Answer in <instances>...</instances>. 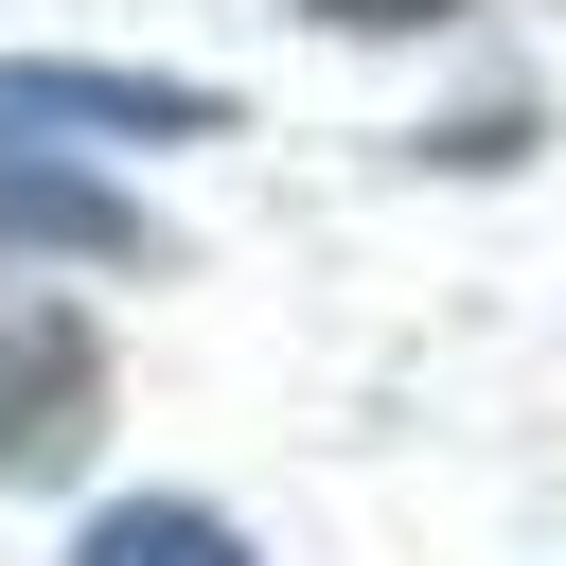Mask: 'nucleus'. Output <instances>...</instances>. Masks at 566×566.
I'll return each mask as SVG.
<instances>
[{
    "label": "nucleus",
    "instance_id": "nucleus-1",
    "mask_svg": "<svg viewBox=\"0 0 566 566\" xmlns=\"http://www.w3.org/2000/svg\"><path fill=\"white\" fill-rule=\"evenodd\" d=\"M106 424V354L71 301H0V478H71Z\"/></svg>",
    "mask_w": 566,
    "mask_h": 566
},
{
    "label": "nucleus",
    "instance_id": "nucleus-2",
    "mask_svg": "<svg viewBox=\"0 0 566 566\" xmlns=\"http://www.w3.org/2000/svg\"><path fill=\"white\" fill-rule=\"evenodd\" d=\"M0 124H124V142H212L230 106L177 88V71H53V53H0Z\"/></svg>",
    "mask_w": 566,
    "mask_h": 566
},
{
    "label": "nucleus",
    "instance_id": "nucleus-3",
    "mask_svg": "<svg viewBox=\"0 0 566 566\" xmlns=\"http://www.w3.org/2000/svg\"><path fill=\"white\" fill-rule=\"evenodd\" d=\"M0 248H53V265H142L159 230H142V195H106V177H71V159L0 142Z\"/></svg>",
    "mask_w": 566,
    "mask_h": 566
},
{
    "label": "nucleus",
    "instance_id": "nucleus-4",
    "mask_svg": "<svg viewBox=\"0 0 566 566\" xmlns=\"http://www.w3.org/2000/svg\"><path fill=\"white\" fill-rule=\"evenodd\" d=\"M71 566H248V531H230V513H195V495H142V513H106Z\"/></svg>",
    "mask_w": 566,
    "mask_h": 566
},
{
    "label": "nucleus",
    "instance_id": "nucleus-5",
    "mask_svg": "<svg viewBox=\"0 0 566 566\" xmlns=\"http://www.w3.org/2000/svg\"><path fill=\"white\" fill-rule=\"evenodd\" d=\"M336 35H407V18H460V0H318Z\"/></svg>",
    "mask_w": 566,
    "mask_h": 566
}]
</instances>
